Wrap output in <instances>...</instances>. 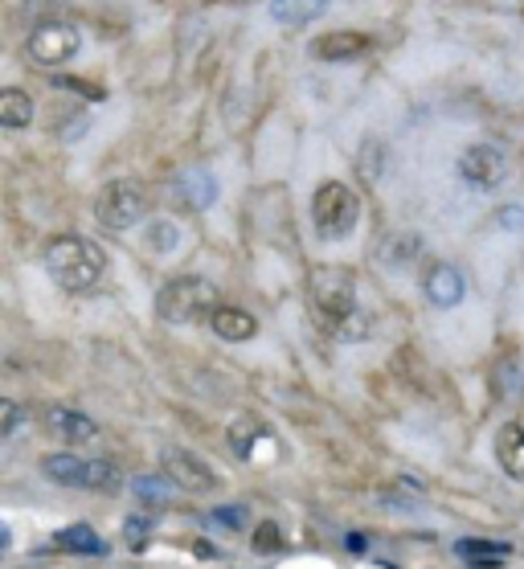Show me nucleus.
<instances>
[{"label": "nucleus", "instance_id": "f257e3e1", "mask_svg": "<svg viewBox=\"0 0 524 569\" xmlns=\"http://www.w3.org/2000/svg\"><path fill=\"white\" fill-rule=\"evenodd\" d=\"M45 271H50V279L62 291L82 295V291H95L98 279L107 275V254H103L98 242L62 234V238H54L50 250H45Z\"/></svg>", "mask_w": 524, "mask_h": 569}, {"label": "nucleus", "instance_id": "6e6552de", "mask_svg": "<svg viewBox=\"0 0 524 569\" xmlns=\"http://www.w3.org/2000/svg\"><path fill=\"white\" fill-rule=\"evenodd\" d=\"M161 467H164V480L177 483L180 491H197V496H205V491L217 488L214 467H209L197 451H188V446H164Z\"/></svg>", "mask_w": 524, "mask_h": 569}, {"label": "nucleus", "instance_id": "9d476101", "mask_svg": "<svg viewBox=\"0 0 524 569\" xmlns=\"http://www.w3.org/2000/svg\"><path fill=\"white\" fill-rule=\"evenodd\" d=\"M45 427H50L54 438H62V443H70V446L98 443V422L87 418V414L74 406H50L45 409Z\"/></svg>", "mask_w": 524, "mask_h": 569}, {"label": "nucleus", "instance_id": "5701e85b", "mask_svg": "<svg viewBox=\"0 0 524 569\" xmlns=\"http://www.w3.org/2000/svg\"><path fill=\"white\" fill-rule=\"evenodd\" d=\"M25 406H21V401H13V398H0V443H5V438L9 435H17L21 427H25Z\"/></svg>", "mask_w": 524, "mask_h": 569}, {"label": "nucleus", "instance_id": "a211bd4d", "mask_svg": "<svg viewBox=\"0 0 524 569\" xmlns=\"http://www.w3.org/2000/svg\"><path fill=\"white\" fill-rule=\"evenodd\" d=\"M455 553H459L471 569H500L512 549H508V545H492V541H459Z\"/></svg>", "mask_w": 524, "mask_h": 569}, {"label": "nucleus", "instance_id": "393cba45", "mask_svg": "<svg viewBox=\"0 0 524 569\" xmlns=\"http://www.w3.org/2000/svg\"><path fill=\"white\" fill-rule=\"evenodd\" d=\"M214 525L242 528V525H246V508H242V504H234V508H222V512H214Z\"/></svg>", "mask_w": 524, "mask_h": 569}, {"label": "nucleus", "instance_id": "20e7f679", "mask_svg": "<svg viewBox=\"0 0 524 569\" xmlns=\"http://www.w3.org/2000/svg\"><path fill=\"white\" fill-rule=\"evenodd\" d=\"M41 472L62 488H82V491H111L119 488V467L111 459H82V454L58 451L41 459Z\"/></svg>", "mask_w": 524, "mask_h": 569}, {"label": "nucleus", "instance_id": "f8f14e48", "mask_svg": "<svg viewBox=\"0 0 524 569\" xmlns=\"http://www.w3.org/2000/svg\"><path fill=\"white\" fill-rule=\"evenodd\" d=\"M209 328H214L222 340H230V344H242V340H250V336L258 332V320L246 312V307H230V303H217L214 316H209Z\"/></svg>", "mask_w": 524, "mask_h": 569}, {"label": "nucleus", "instance_id": "0eeeda50", "mask_svg": "<svg viewBox=\"0 0 524 569\" xmlns=\"http://www.w3.org/2000/svg\"><path fill=\"white\" fill-rule=\"evenodd\" d=\"M25 50L37 66H66L82 50V29L70 25V21H45V25H37L29 33Z\"/></svg>", "mask_w": 524, "mask_h": 569}, {"label": "nucleus", "instance_id": "412c9836", "mask_svg": "<svg viewBox=\"0 0 524 569\" xmlns=\"http://www.w3.org/2000/svg\"><path fill=\"white\" fill-rule=\"evenodd\" d=\"M180 225L177 222H164V217H156V222H148V230H143V246L152 250V254H172V250L180 246Z\"/></svg>", "mask_w": 524, "mask_h": 569}, {"label": "nucleus", "instance_id": "f03ea898", "mask_svg": "<svg viewBox=\"0 0 524 569\" xmlns=\"http://www.w3.org/2000/svg\"><path fill=\"white\" fill-rule=\"evenodd\" d=\"M217 307V287L201 275H180L172 283L161 287L156 295V316L164 324H197V320H209Z\"/></svg>", "mask_w": 524, "mask_h": 569}, {"label": "nucleus", "instance_id": "423d86ee", "mask_svg": "<svg viewBox=\"0 0 524 569\" xmlns=\"http://www.w3.org/2000/svg\"><path fill=\"white\" fill-rule=\"evenodd\" d=\"M143 214H148V197H143V188L135 180H111L95 197V217L111 234H124L132 225H140Z\"/></svg>", "mask_w": 524, "mask_h": 569}, {"label": "nucleus", "instance_id": "a878e982", "mask_svg": "<svg viewBox=\"0 0 524 569\" xmlns=\"http://www.w3.org/2000/svg\"><path fill=\"white\" fill-rule=\"evenodd\" d=\"M496 225H504V230H524V214L516 209V205H508V209L496 214Z\"/></svg>", "mask_w": 524, "mask_h": 569}, {"label": "nucleus", "instance_id": "1a4fd4ad", "mask_svg": "<svg viewBox=\"0 0 524 569\" xmlns=\"http://www.w3.org/2000/svg\"><path fill=\"white\" fill-rule=\"evenodd\" d=\"M459 177H463V185L480 188V193H492V188H500L508 177V156L496 148V143H471V148L459 156Z\"/></svg>", "mask_w": 524, "mask_h": 569}, {"label": "nucleus", "instance_id": "b1692460", "mask_svg": "<svg viewBox=\"0 0 524 569\" xmlns=\"http://www.w3.org/2000/svg\"><path fill=\"white\" fill-rule=\"evenodd\" d=\"M283 533H279V525H271V520H262V525L254 528V549L258 553H279L283 549Z\"/></svg>", "mask_w": 524, "mask_h": 569}, {"label": "nucleus", "instance_id": "aec40b11", "mask_svg": "<svg viewBox=\"0 0 524 569\" xmlns=\"http://www.w3.org/2000/svg\"><path fill=\"white\" fill-rule=\"evenodd\" d=\"M180 197L193 209H209L217 201V180L209 172H188V177H180Z\"/></svg>", "mask_w": 524, "mask_h": 569}, {"label": "nucleus", "instance_id": "7ed1b4c3", "mask_svg": "<svg viewBox=\"0 0 524 569\" xmlns=\"http://www.w3.org/2000/svg\"><path fill=\"white\" fill-rule=\"evenodd\" d=\"M311 307L340 332H353V320H356V279L353 271L345 267H320L311 271Z\"/></svg>", "mask_w": 524, "mask_h": 569}, {"label": "nucleus", "instance_id": "f3484780", "mask_svg": "<svg viewBox=\"0 0 524 569\" xmlns=\"http://www.w3.org/2000/svg\"><path fill=\"white\" fill-rule=\"evenodd\" d=\"M54 545H58V549H66V553H87V557L107 553V541H103L90 525H66L62 533L54 537Z\"/></svg>", "mask_w": 524, "mask_h": 569}, {"label": "nucleus", "instance_id": "4be33fe9", "mask_svg": "<svg viewBox=\"0 0 524 569\" xmlns=\"http://www.w3.org/2000/svg\"><path fill=\"white\" fill-rule=\"evenodd\" d=\"M152 528H156V520H152L148 512H132L124 520V541H127V549H148V541H152Z\"/></svg>", "mask_w": 524, "mask_h": 569}, {"label": "nucleus", "instance_id": "ddd939ff", "mask_svg": "<svg viewBox=\"0 0 524 569\" xmlns=\"http://www.w3.org/2000/svg\"><path fill=\"white\" fill-rule=\"evenodd\" d=\"M33 98L21 87H0V127L5 132H25L33 124Z\"/></svg>", "mask_w": 524, "mask_h": 569}, {"label": "nucleus", "instance_id": "39448f33", "mask_svg": "<svg viewBox=\"0 0 524 569\" xmlns=\"http://www.w3.org/2000/svg\"><path fill=\"white\" fill-rule=\"evenodd\" d=\"M311 217H316V230L324 238H345L361 222V197L345 180H324L311 197Z\"/></svg>", "mask_w": 524, "mask_h": 569}, {"label": "nucleus", "instance_id": "9b49d317", "mask_svg": "<svg viewBox=\"0 0 524 569\" xmlns=\"http://www.w3.org/2000/svg\"><path fill=\"white\" fill-rule=\"evenodd\" d=\"M373 45V37L369 33H356V29H336V33H324L316 37V58H324V62H345V58H361L364 50Z\"/></svg>", "mask_w": 524, "mask_h": 569}, {"label": "nucleus", "instance_id": "2eb2a0df", "mask_svg": "<svg viewBox=\"0 0 524 569\" xmlns=\"http://www.w3.org/2000/svg\"><path fill=\"white\" fill-rule=\"evenodd\" d=\"M496 459H500V467H504L512 480L524 483V427H516V422H504V427H500Z\"/></svg>", "mask_w": 524, "mask_h": 569}, {"label": "nucleus", "instance_id": "dca6fc26", "mask_svg": "<svg viewBox=\"0 0 524 569\" xmlns=\"http://www.w3.org/2000/svg\"><path fill=\"white\" fill-rule=\"evenodd\" d=\"M328 9V0H275L271 5V17H275V25H308V21H316L320 13Z\"/></svg>", "mask_w": 524, "mask_h": 569}, {"label": "nucleus", "instance_id": "4468645a", "mask_svg": "<svg viewBox=\"0 0 524 569\" xmlns=\"http://www.w3.org/2000/svg\"><path fill=\"white\" fill-rule=\"evenodd\" d=\"M422 291L435 307H455L463 299V275L455 267H430V275L422 279Z\"/></svg>", "mask_w": 524, "mask_h": 569}, {"label": "nucleus", "instance_id": "bb28decb", "mask_svg": "<svg viewBox=\"0 0 524 569\" xmlns=\"http://www.w3.org/2000/svg\"><path fill=\"white\" fill-rule=\"evenodd\" d=\"M5 541H9V528H5V525H0V545H5Z\"/></svg>", "mask_w": 524, "mask_h": 569}, {"label": "nucleus", "instance_id": "6ab92c4d", "mask_svg": "<svg viewBox=\"0 0 524 569\" xmlns=\"http://www.w3.org/2000/svg\"><path fill=\"white\" fill-rule=\"evenodd\" d=\"M177 483H169L164 475H140V480H132V496L140 500V504H152V508H164L177 500Z\"/></svg>", "mask_w": 524, "mask_h": 569}]
</instances>
